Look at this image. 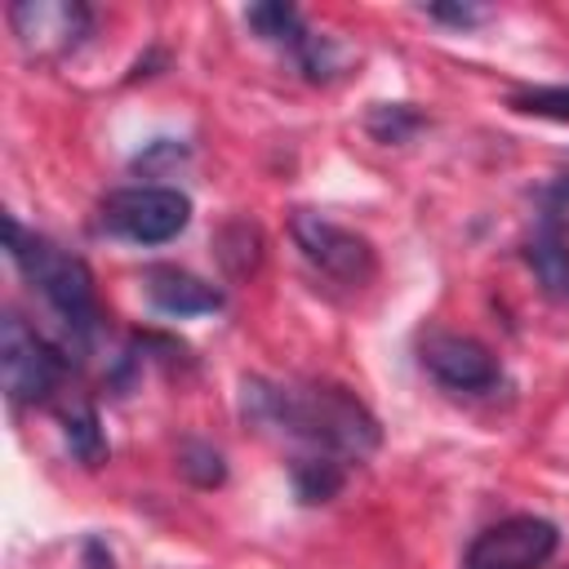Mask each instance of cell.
I'll list each match as a JSON object with an SVG mask.
<instances>
[{
    "label": "cell",
    "mask_w": 569,
    "mask_h": 569,
    "mask_svg": "<svg viewBox=\"0 0 569 569\" xmlns=\"http://www.w3.org/2000/svg\"><path fill=\"white\" fill-rule=\"evenodd\" d=\"M289 231H293L302 258L311 267H320L325 276H333L342 284H365L373 276V249H369L365 236H356V231H347V227H338L320 213H307V209L293 213Z\"/></svg>",
    "instance_id": "6"
},
{
    "label": "cell",
    "mask_w": 569,
    "mask_h": 569,
    "mask_svg": "<svg viewBox=\"0 0 569 569\" xmlns=\"http://www.w3.org/2000/svg\"><path fill=\"white\" fill-rule=\"evenodd\" d=\"M4 249L18 262V271L40 289V298L53 307V316L62 320V329L71 333V342H89L93 320H98L89 267L80 258L62 253L58 244L40 240V236H27L13 213H4Z\"/></svg>",
    "instance_id": "2"
},
{
    "label": "cell",
    "mask_w": 569,
    "mask_h": 569,
    "mask_svg": "<svg viewBox=\"0 0 569 569\" xmlns=\"http://www.w3.org/2000/svg\"><path fill=\"white\" fill-rule=\"evenodd\" d=\"M240 413L258 427H276L302 440L311 453H329L342 462H360L378 449V418L347 387H280L262 378L240 382Z\"/></svg>",
    "instance_id": "1"
},
{
    "label": "cell",
    "mask_w": 569,
    "mask_h": 569,
    "mask_svg": "<svg viewBox=\"0 0 569 569\" xmlns=\"http://www.w3.org/2000/svg\"><path fill=\"white\" fill-rule=\"evenodd\" d=\"M427 18H440V22H453V27H476V22H485V9H476V4H427Z\"/></svg>",
    "instance_id": "17"
},
{
    "label": "cell",
    "mask_w": 569,
    "mask_h": 569,
    "mask_svg": "<svg viewBox=\"0 0 569 569\" xmlns=\"http://www.w3.org/2000/svg\"><path fill=\"white\" fill-rule=\"evenodd\" d=\"M418 356H422V369H427L436 382L453 387V391H489V387L498 382V360L489 356L485 342H476V338H467V333H445V329H436V333L422 338Z\"/></svg>",
    "instance_id": "8"
},
{
    "label": "cell",
    "mask_w": 569,
    "mask_h": 569,
    "mask_svg": "<svg viewBox=\"0 0 569 569\" xmlns=\"http://www.w3.org/2000/svg\"><path fill=\"white\" fill-rule=\"evenodd\" d=\"M142 289H147L151 307L164 316H209L222 307V289H213L209 280H200L182 267H151Z\"/></svg>",
    "instance_id": "9"
},
{
    "label": "cell",
    "mask_w": 569,
    "mask_h": 569,
    "mask_svg": "<svg viewBox=\"0 0 569 569\" xmlns=\"http://www.w3.org/2000/svg\"><path fill=\"white\" fill-rule=\"evenodd\" d=\"M191 222V200L178 187H120L102 200V227L133 244H164Z\"/></svg>",
    "instance_id": "3"
},
{
    "label": "cell",
    "mask_w": 569,
    "mask_h": 569,
    "mask_svg": "<svg viewBox=\"0 0 569 569\" xmlns=\"http://www.w3.org/2000/svg\"><path fill=\"white\" fill-rule=\"evenodd\" d=\"M347 471H342V458H329V453H302L293 458V489L302 502H329L338 489H342Z\"/></svg>",
    "instance_id": "11"
},
{
    "label": "cell",
    "mask_w": 569,
    "mask_h": 569,
    "mask_svg": "<svg viewBox=\"0 0 569 569\" xmlns=\"http://www.w3.org/2000/svg\"><path fill=\"white\" fill-rule=\"evenodd\" d=\"M560 533L542 516H511L489 525L462 556V569H538L551 560Z\"/></svg>",
    "instance_id": "5"
},
{
    "label": "cell",
    "mask_w": 569,
    "mask_h": 569,
    "mask_svg": "<svg viewBox=\"0 0 569 569\" xmlns=\"http://www.w3.org/2000/svg\"><path fill=\"white\" fill-rule=\"evenodd\" d=\"M62 369H67V356L49 338H40L22 316L9 311L0 325V378L9 400L13 405L44 400L62 382Z\"/></svg>",
    "instance_id": "4"
},
{
    "label": "cell",
    "mask_w": 569,
    "mask_h": 569,
    "mask_svg": "<svg viewBox=\"0 0 569 569\" xmlns=\"http://www.w3.org/2000/svg\"><path fill=\"white\" fill-rule=\"evenodd\" d=\"M529 267L538 271V280L551 289V293H569V240H565V227L547 213L542 227L533 231L529 249H525Z\"/></svg>",
    "instance_id": "10"
},
{
    "label": "cell",
    "mask_w": 569,
    "mask_h": 569,
    "mask_svg": "<svg viewBox=\"0 0 569 569\" xmlns=\"http://www.w3.org/2000/svg\"><path fill=\"white\" fill-rule=\"evenodd\" d=\"M62 436H67V449L80 458V462H102L107 458V440H102V427H98V413L93 405H71L62 413Z\"/></svg>",
    "instance_id": "13"
},
{
    "label": "cell",
    "mask_w": 569,
    "mask_h": 569,
    "mask_svg": "<svg viewBox=\"0 0 569 569\" xmlns=\"http://www.w3.org/2000/svg\"><path fill=\"white\" fill-rule=\"evenodd\" d=\"M178 471H182L191 485H200V489H213V485L227 480L222 453H218L213 445H204V440H187V445L178 449Z\"/></svg>",
    "instance_id": "14"
},
{
    "label": "cell",
    "mask_w": 569,
    "mask_h": 569,
    "mask_svg": "<svg viewBox=\"0 0 569 569\" xmlns=\"http://www.w3.org/2000/svg\"><path fill=\"white\" fill-rule=\"evenodd\" d=\"M244 22H249L262 40L289 49V53H293V49L302 44V36L311 31L293 4H249V9H244Z\"/></svg>",
    "instance_id": "12"
},
{
    "label": "cell",
    "mask_w": 569,
    "mask_h": 569,
    "mask_svg": "<svg viewBox=\"0 0 569 569\" xmlns=\"http://www.w3.org/2000/svg\"><path fill=\"white\" fill-rule=\"evenodd\" d=\"M418 124H422V116L409 102H382V107L369 111V133L378 142H405Z\"/></svg>",
    "instance_id": "15"
},
{
    "label": "cell",
    "mask_w": 569,
    "mask_h": 569,
    "mask_svg": "<svg viewBox=\"0 0 569 569\" xmlns=\"http://www.w3.org/2000/svg\"><path fill=\"white\" fill-rule=\"evenodd\" d=\"M9 22H13V36L27 53L62 58L89 36L93 13L80 0H18L9 9Z\"/></svg>",
    "instance_id": "7"
},
{
    "label": "cell",
    "mask_w": 569,
    "mask_h": 569,
    "mask_svg": "<svg viewBox=\"0 0 569 569\" xmlns=\"http://www.w3.org/2000/svg\"><path fill=\"white\" fill-rule=\"evenodd\" d=\"M80 565H84V569H116V556H111V547H107L102 538H84Z\"/></svg>",
    "instance_id": "18"
},
{
    "label": "cell",
    "mask_w": 569,
    "mask_h": 569,
    "mask_svg": "<svg viewBox=\"0 0 569 569\" xmlns=\"http://www.w3.org/2000/svg\"><path fill=\"white\" fill-rule=\"evenodd\" d=\"M565 204H569V164H565V173L556 182V209H565Z\"/></svg>",
    "instance_id": "19"
},
{
    "label": "cell",
    "mask_w": 569,
    "mask_h": 569,
    "mask_svg": "<svg viewBox=\"0 0 569 569\" xmlns=\"http://www.w3.org/2000/svg\"><path fill=\"white\" fill-rule=\"evenodd\" d=\"M511 107L533 111V116L569 120V89H520V93H511Z\"/></svg>",
    "instance_id": "16"
}]
</instances>
